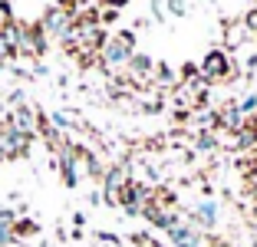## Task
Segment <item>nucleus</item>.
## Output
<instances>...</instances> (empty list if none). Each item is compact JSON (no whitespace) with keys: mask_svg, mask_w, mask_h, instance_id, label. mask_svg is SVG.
<instances>
[{"mask_svg":"<svg viewBox=\"0 0 257 247\" xmlns=\"http://www.w3.org/2000/svg\"><path fill=\"white\" fill-rule=\"evenodd\" d=\"M132 53H136V37L132 33H119V37L106 40V46L99 50V60L106 66H128Z\"/></svg>","mask_w":257,"mask_h":247,"instance_id":"f257e3e1","label":"nucleus"},{"mask_svg":"<svg viewBox=\"0 0 257 247\" xmlns=\"http://www.w3.org/2000/svg\"><path fill=\"white\" fill-rule=\"evenodd\" d=\"M30 152V135L10 129L7 122L0 126V162H14V158H23Z\"/></svg>","mask_w":257,"mask_h":247,"instance_id":"f03ea898","label":"nucleus"},{"mask_svg":"<svg viewBox=\"0 0 257 247\" xmlns=\"http://www.w3.org/2000/svg\"><path fill=\"white\" fill-rule=\"evenodd\" d=\"M56 158H60L63 181H66L69 188H76V181H79V145H73V142H63L60 149H56Z\"/></svg>","mask_w":257,"mask_h":247,"instance_id":"7ed1b4c3","label":"nucleus"},{"mask_svg":"<svg viewBox=\"0 0 257 247\" xmlns=\"http://www.w3.org/2000/svg\"><path fill=\"white\" fill-rule=\"evenodd\" d=\"M227 76H231V60H227V53L224 50H211L201 60V79L218 82V79H227Z\"/></svg>","mask_w":257,"mask_h":247,"instance_id":"20e7f679","label":"nucleus"},{"mask_svg":"<svg viewBox=\"0 0 257 247\" xmlns=\"http://www.w3.org/2000/svg\"><path fill=\"white\" fill-rule=\"evenodd\" d=\"M73 23H76V17H73V14H66V10L53 7L50 14L43 17V23H40V27H43V33H46V37H56V40H63L69 30H73Z\"/></svg>","mask_w":257,"mask_h":247,"instance_id":"39448f33","label":"nucleus"},{"mask_svg":"<svg viewBox=\"0 0 257 247\" xmlns=\"http://www.w3.org/2000/svg\"><path fill=\"white\" fill-rule=\"evenodd\" d=\"M43 50H46V33H43V27H27V23H23L20 56H40Z\"/></svg>","mask_w":257,"mask_h":247,"instance_id":"423d86ee","label":"nucleus"},{"mask_svg":"<svg viewBox=\"0 0 257 247\" xmlns=\"http://www.w3.org/2000/svg\"><path fill=\"white\" fill-rule=\"evenodd\" d=\"M37 115H40V112H33L30 105H17L14 112H10L7 126H10V129H17V132H23V135H30V139H33V132H37Z\"/></svg>","mask_w":257,"mask_h":247,"instance_id":"0eeeda50","label":"nucleus"},{"mask_svg":"<svg viewBox=\"0 0 257 247\" xmlns=\"http://www.w3.org/2000/svg\"><path fill=\"white\" fill-rule=\"evenodd\" d=\"M128 185V172L125 168H119V165H115V168H109L106 175H102V188H106V198L112 204H119V195H122V188Z\"/></svg>","mask_w":257,"mask_h":247,"instance_id":"6e6552de","label":"nucleus"},{"mask_svg":"<svg viewBox=\"0 0 257 247\" xmlns=\"http://www.w3.org/2000/svg\"><path fill=\"white\" fill-rule=\"evenodd\" d=\"M20 40H23V23H0V43L7 46L10 56H20Z\"/></svg>","mask_w":257,"mask_h":247,"instance_id":"1a4fd4ad","label":"nucleus"},{"mask_svg":"<svg viewBox=\"0 0 257 247\" xmlns=\"http://www.w3.org/2000/svg\"><path fill=\"white\" fill-rule=\"evenodd\" d=\"M218 126L221 129H231V132H241L244 129V112H241V105H224L218 115Z\"/></svg>","mask_w":257,"mask_h":247,"instance_id":"9d476101","label":"nucleus"},{"mask_svg":"<svg viewBox=\"0 0 257 247\" xmlns=\"http://www.w3.org/2000/svg\"><path fill=\"white\" fill-rule=\"evenodd\" d=\"M195 221L201 227H214V224H218V204H214V201H201L198 211H195Z\"/></svg>","mask_w":257,"mask_h":247,"instance_id":"9b49d317","label":"nucleus"},{"mask_svg":"<svg viewBox=\"0 0 257 247\" xmlns=\"http://www.w3.org/2000/svg\"><path fill=\"white\" fill-rule=\"evenodd\" d=\"M128 73H132V76H149V73H155V66H152V60L145 56V53H132Z\"/></svg>","mask_w":257,"mask_h":247,"instance_id":"f8f14e48","label":"nucleus"},{"mask_svg":"<svg viewBox=\"0 0 257 247\" xmlns=\"http://www.w3.org/2000/svg\"><path fill=\"white\" fill-rule=\"evenodd\" d=\"M40 227L33 224V221H17L14 224V237H30V234H37Z\"/></svg>","mask_w":257,"mask_h":247,"instance_id":"ddd939ff","label":"nucleus"},{"mask_svg":"<svg viewBox=\"0 0 257 247\" xmlns=\"http://www.w3.org/2000/svg\"><path fill=\"white\" fill-rule=\"evenodd\" d=\"M14 224H17V214L4 208V211H0V227H10V231H14Z\"/></svg>","mask_w":257,"mask_h":247,"instance_id":"4468645a","label":"nucleus"},{"mask_svg":"<svg viewBox=\"0 0 257 247\" xmlns=\"http://www.w3.org/2000/svg\"><path fill=\"white\" fill-rule=\"evenodd\" d=\"M211 149H214L211 135H198V152H211Z\"/></svg>","mask_w":257,"mask_h":247,"instance_id":"2eb2a0df","label":"nucleus"},{"mask_svg":"<svg viewBox=\"0 0 257 247\" xmlns=\"http://www.w3.org/2000/svg\"><path fill=\"white\" fill-rule=\"evenodd\" d=\"M14 231H10V227H0V247H10V244H14Z\"/></svg>","mask_w":257,"mask_h":247,"instance_id":"dca6fc26","label":"nucleus"},{"mask_svg":"<svg viewBox=\"0 0 257 247\" xmlns=\"http://www.w3.org/2000/svg\"><path fill=\"white\" fill-rule=\"evenodd\" d=\"M254 109H257V96H247V99L241 102V112L247 115V112H254Z\"/></svg>","mask_w":257,"mask_h":247,"instance_id":"f3484780","label":"nucleus"},{"mask_svg":"<svg viewBox=\"0 0 257 247\" xmlns=\"http://www.w3.org/2000/svg\"><path fill=\"white\" fill-rule=\"evenodd\" d=\"M168 10H172L175 17H182L185 14V0H168Z\"/></svg>","mask_w":257,"mask_h":247,"instance_id":"a211bd4d","label":"nucleus"},{"mask_svg":"<svg viewBox=\"0 0 257 247\" xmlns=\"http://www.w3.org/2000/svg\"><path fill=\"white\" fill-rule=\"evenodd\" d=\"M155 73H159V82H172V79H175V76H172V69H168V66H159Z\"/></svg>","mask_w":257,"mask_h":247,"instance_id":"6ab92c4d","label":"nucleus"},{"mask_svg":"<svg viewBox=\"0 0 257 247\" xmlns=\"http://www.w3.org/2000/svg\"><path fill=\"white\" fill-rule=\"evenodd\" d=\"M102 4H106V7H109V10H119V7H125L128 0H102Z\"/></svg>","mask_w":257,"mask_h":247,"instance_id":"aec40b11","label":"nucleus"},{"mask_svg":"<svg viewBox=\"0 0 257 247\" xmlns=\"http://www.w3.org/2000/svg\"><path fill=\"white\" fill-rule=\"evenodd\" d=\"M7 56H10V53H7V46L0 43V60H7Z\"/></svg>","mask_w":257,"mask_h":247,"instance_id":"412c9836","label":"nucleus"}]
</instances>
